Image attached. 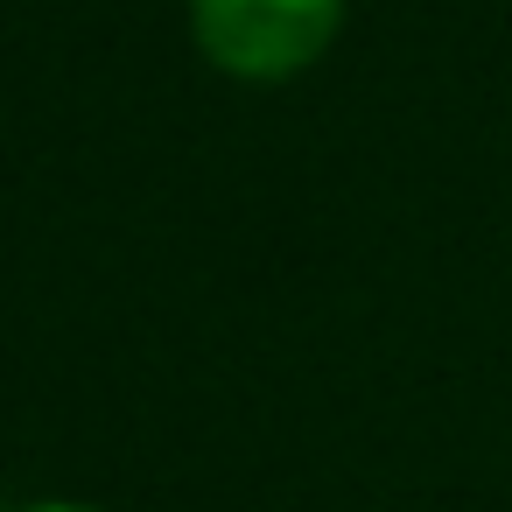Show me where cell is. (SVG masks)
Instances as JSON below:
<instances>
[{"label":"cell","instance_id":"1","mask_svg":"<svg viewBox=\"0 0 512 512\" xmlns=\"http://www.w3.org/2000/svg\"><path fill=\"white\" fill-rule=\"evenodd\" d=\"M344 0H190V36L239 85H288L330 57Z\"/></svg>","mask_w":512,"mask_h":512},{"label":"cell","instance_id":"2","mask_svg":"<svg viewBox=\"0 0 512 512\" xmlns=\"http://www.w3.org/2000/svg\"><path fill=\"white\" fill-rule=\"evenodd\" d=\"M15 512H92V505H64V498H43V505H15Z\"/></svg>","mask_w":512,"mask_h":512}]
</instances>
